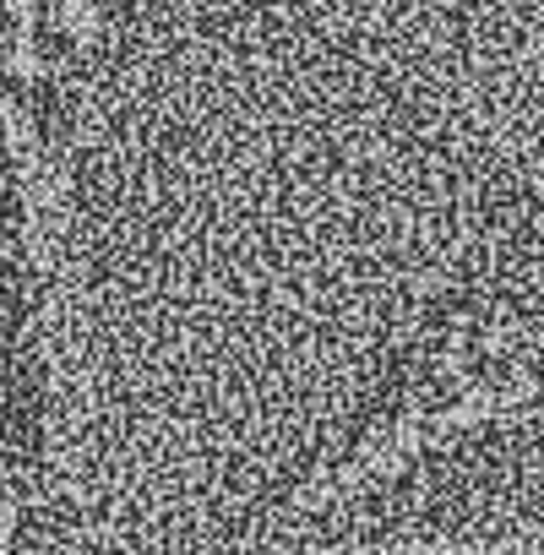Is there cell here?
<instances>
[{
    "label": "cell",
    "mask_w": 544,
    "mask_h": 555,
    "mask_svg": "<svg viewBox=\"0 0 544 555\" xmlns=\"http://www.w3.org/2000/svg\"><path fill=\"white\" fill-rule=\"evenodd\" d=\"M28 164L50 550H289L544 403V0H126Z\"/></svg>",
    "instance_id": "cell-1"
},
{
    "label": "cell",
    "mask_w": 544,
    "mask_h": 555,
    "mask_svg": "<svg viewBox=\"0 0 544 555\" xmlns=\"http://www.w3.org/2000/svg\"><path fill=\"white\" fill-rule=\"evenodd\" d=\"M50 23H55V34H61L66 44H77V50H93V44L104 39V28H109L99 0H55Z\"/></svg>",
    "instance_id": "cell-2"
},
{
    "label": "cell",
    "mask_w": 544,
    "mask_h": 555,
    "mask_svg": "<svg viewBox=\"0 0 544 555\" xmlns=\"http://www.w3.org/2000/svg\"><path fill=\"white\" fill-rule=\"evenodd\" d=\"M0 142H7V153L17 164H34L39 158V120L17 99H7V93H0Z\"/></svg>",
    "instance_id": "cell-3"
},
{
    "label": "cell",
    "mask_w": 544,
    "mask_h": 555,
    "mask_svg": "<svg viewBox=\"0 0 544 555\" xmlns=\"http://www.w3.org/2000/svg\"><path fill=\"white\" fill-rule=\"evenodd\" d=\"M0 66H7L17 82H44L50 66H44V50H39V28H17L7 34V50H0Z\"/></svg>",
    "instance_id": "cell-4"
},
{
    "label": "cell",
    "mask_w": 544,
    "mask_h": 555,
    "mask_svg": "<svg viewBox=\"0 0 544 555\" xmlns=\"http://www.w3.org/2000/svg\"><path fill=\"white\" fill-rule=\"evenodd\" d=\"M12 522H17V495H12V479H7V468H0V550H7V544H17V539H12Z\"/></svg>",
    "instance_id": "cell-5"
},
{
    "label": "cell",
    "mask_w": 544,
    "mask_h": 555,
    "mask_svg": "<svg viewBox=\"0 0 544 555\" xmlns=\"http://www.w3.org/2000/svg\"><path fill=\"white\" fill-rule=\"evenodd\" d=\"M0 12H7L17 28H39V0H0Z\"/></svg>",
    "instance_id": "cell-6"
}]
</instances>
